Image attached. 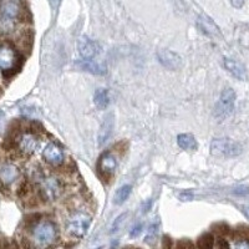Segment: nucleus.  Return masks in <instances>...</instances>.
<instances>
[{
    "label": "nucleus",
    "mask_w": 249,
    "mask_h": 249,
    "mask_svg": "<svg viewBox=\"0 0 249 249\" xmlns=\"http://www.w3.org/2000/svg\"><path fill=\"white\" fill-rule=\"evenodd\" d=\"M237 248H249L248 242H239V243H235Z\"/></svg>",
    "instance_id": "29"
},
{
    "label": "nucleus",
    "mask_w": 249,
    "mask_h": 249,
    "mask_svg": "<svg viewBox=\"0 0 249 249\" xmlns=\"http://www.w3.org/2000/svg\"><path fill=\"white\" fill-rule=\"evenodd\" d=\"M197 28L207 36L222 37V33L217 26V24L210 17H207V15H201L198 18V20H197Z\"/></svg>",
    "instance_id": "8"
},
{
    "label": "nucleus",
    "mask_w": 249,
    "mask_h": 249,
    "mask_svg": "<svg viewBox=\"0 0 249 249\" xmlns=\"http://www.w3.org/2000/svg\"><path fill=\"white\" fill-rule=\"evenodd\" d=\"M235 92L232 88H226L222 91L221 96L214 106V116L219 121H224L231 116L234 111Z\"/></svg>",
    "instance_id": "2"
},
{
    "label": "nucleus",
    "mask_w": 249,
    "mask_h": 249,
    "mask_svg": "<svg viewBox=\"0 0 249 249\" xmlns=\"http://www.w3.org/2000/svg\"><path fill=\"white\" fill-rule=\"evenodd\" d=\"M234 193H235V195H239V196L248 195V193H249V187H246V186L237 187V188H235V190H234Z\"/></svg>",
    "instance_id": "26"
},
{
    "label": "nucleus",
    "mask_w": 249,
    "mask_h": 249,
    "mask_svg": "<svg viewBox=\"0 0 249 249\" xmlns=\"http://www.w3.org/2000/svg\"><path fill=\"white\" fill-rule=\"evenodd\" d=\"M99 171L104 175H111L116 171L117 168V160L116 157L111 152L102 153L101 157L99 159V163H97Z\"/></svg>",
    "instance_id": "12"
},
{
    "label": "nucleus",
    "mask_w": 249,
    "mask_h": 249,
    "mask_svg": "<svg viewBox=\"0 0 249 249\" xmlns=\"http://www.w3.org/2000/svg\"><path fill=\"white\" fill-rule=\"evenodd\" d=\"M141 231H142V226L141 224H136V226L133 227L132 228V231H131V237H137V235L140 234V233H141Z\"/></svg>",
    "instance_id": "27"
},
{
    "label": "nucleus",
    "mask_w": 249,
    "mask_h": 249,
    "mask_svg": "<svg viewBox=\"0 0 249 249\" xmlns=\"http://www.w3.org/2000/svg\"><path fill=\"white\" fill-rule=\"evenodd\" d=\"M76 65L81 70L88 71V72H91V74L95 75H105L107 72V68L105 66V64H102V62L92 59H84L81 61L76 62Z\"/></svg>",
    "instance_id": "13"
},
{
    "label": "nucleus",
    "mask_w": 249,
    "mask_h": 249,
    "mask_svg": "<svg viewBox=\"0 0 249 249\" xmlns=\"http://www.w3.org/2000/svg\"><path fill=\"white\" fill-rule=\"evenodd\" d=\"M244 0H232V4L233 6H235V8H241L242 5H243Z\"/></svg>",
    "instance_id": "28"
},
{
    "label": "nucleus",
    "mask_w": 249,
    "mask_h": 249,
    "mask_svg": "<svg viewBox=\"0 0 249 249\" xmlns=\"http://www.w3.org/2000/svg\"><path fill=\"white\" fill-rule=\"evenodd\" d=\"M126 217H127V214H126V213H124V214L119 215V217H117L116 219L113 221L112 226H111V233H115L120 230V227H121V224L124 223V218Z\"/></svg>",
    "instance_id": "24"
},
{
    "label": "nucleus",
    "mask_w": 249,
    "mask_h": 249,
    "mask_svg": "<svg viewBox=\"0 0 249 249\" xmlns=\"http://www.w3.org/2000/svg\"><path fill=\"white\" fill-rule=\"evenodd\" d=\"M100 46L96 41L88 36H81L79 39V53L82 59H93L99 54Z\"/></svg>",
    "instance_id": "7"
},
{
    "label": "nucleus",
    "mask_w": 249,
    "mask_h": 249,
    "mask_svg": "<svg viewBox=\"0 0 249 249\" xmlns=\"http://www.w3.org/2000/svg\"><path fill=\"white\" fill-rule=\"evenodd\" d=\"M34 238L39 246H50L56 239V227L53 222H40L34 230Z\"/></svg>",
    "instance_id": "3"
},
{
    "label": "nucleus",
    "mask_w": 249,
    "mask_h": 249,
    "mask_svg": "<svg viewBox=\"0 0 249 249\" xmlns=\"http://www.w3.org/2000/svg\"><path fill=\"white\" fill-rule=\"evenodd\" d=\"M93 101L95 105L100 110H105L110 104V96H108V91L106 89H97L95 95H93Z\"/></svg>",
    "instance_id": "18"
},
{
    "label": "nucleus",
    "mask_w": 249,
    "mask_h": 249,
    "mask_svg": "<svg viewBox=\"0 0 249 249\" xmlns=\"http://www.w3.org/2000/svg\"><path fill=\"white\" fill-rule=\"evenodd\" d=\"M197 244H198L199 248H212L214 246V238L210 233H206V234L199 237Z\"/></svg>",
    "instance_id": "23"
},
{
    "label": "nucleus",
    "mask_w": 249,
    "mask_h": 249,
    "mask_svg": "<svg viewBox=\"0 0 249 249\" xmlns=\"http://www.w3.org/2000/svg\"><path fill=\"white\" fill-rule=\"evenodd\" d=\"M0 10H1V14L15 19L21 13V3L20 0H1Z\"/></svg>",
    "instance_id": "16"
},
{
    "label": "nucleus",
    "mask_w": 249,
    "mask_h": 249,
    "mask_svg": "<svg viewBox=\"0 0 249 249\" xmlns=\"http://www.w3.org/2000/svg\"><path fill=\"white\" fill-rule=\"evenodd\" d=\"M113 128H115V116H113L112 112H110L106 115V117L102 121L101 126H100L99 135H97L100 146H102V144L108 141V139H110L113 132Z\"/></svg>",
    "instance_id": "10"
},
{
    "label": "nucleus",
    "mask_w": 249,
    "mask_h": 249,
    "mask_svg": "<svg viewBox=\"0 0 249 249\" xmlns=\"http://www.w3.org/2000/svg\"><path fill=\"white\" fill-rule=\"evenodd\" d=\"M15 28L14 19L10 17H6L4 14H0V36H5L13 33Z\"/></svg>",
    "instance_id": "20"
},
{
    "label": "nucleus",
    "mask_w": 249,
    "mask_h": 249,
    "mask_svg": "<svg viewBox=\"0 0 249 249\" xmlns=\"http://www.w3.org/2000/svg\"><path fill=\"white\" fill-rule=\"evenodd\" d=\"M242 152H243L242 144L231 139H214L211 143V153L215 157L231 159L242 155Z\"/></svg>",
    "instance_id": "1"
},
{
    "label": "nucleus",
    "mask_w": 249,
    "mask_h": 249,
    "mask_svg": "<svg viewBox=\"0 0 249 249\" xmlns=\"http://www.w3.org/2000/svg\"><path fill=\"white\" fill-rule=\"evenodd\" d=\"M131 191H132V187L130 184H124V186L120 187L119 190L115 193V197H113V202L116 204H122L124 202H126V199L130 197Z\"/></svg>",
    "instance_id": "21"
},
{
    "label": "nucleus",
    "mask_w": 249,
    "mask_h": 249,
    "mask_svg": "<svg viewBox=\"0 0 249 249\" xmlns=\"http://www.w3.org/2000/svg\"><path fill=\"white\" fill-rule=\"evenodd\" d=\"M91 224V218L86 213H76L69 219L68 232L75 238H81L88 233Z\"/></svg>",
    "instance_id": "4"
},
{
    "label": "nucleus",
    "mask_w": 249,
    "mask_h": 249,
    "mask_svg": "<svg viewBox=\"0 0 249 249\" xmlns=\"http://www.w3.org/2000/svg\"><path fill=\"white\" fill-rule=\"evenodd\" d=\"M37 147V141L33 135L30 133H26V135H23L20 137L19 141V148L20 151L24 153V155H31L34 153L35 150Z\"/></svg>",
    "instance_id": "17"
},
{
    "label": "nucleus",
    "mask_w": 249,
    "mask_h": 249,
    "mask_svg": "<svg viewBox=\"0 0 249 249\" xmlns=\"http://www.w3.org/2000/svg\"><path fill=\"white\" fill-rule=\"evenodd\" d=\"M62 192V184L59 181V178L55 177H48L44 178L41 182V193H43L44 198L49 201H54L61 195Z\"/></svg>",
    "instance_id": "5"
},
{
    "label": "nucleus",
    "mask_w": 249,
    "mask_h": 249,
    "mask_svg": "<svg viewBox=\"0 0 249 249\" xmlns=\"http://www.w3.org/2000/svg\"><path fill=\"white\" fill-rule=\"evenodd\" d=\"M157 237H159V224L153 223L148 227L147 232H146V237H144V242L152 246L157 241Z\"/></svg>",
    "instance_id": "22"
},
{
    "label": "nucleus",
    "mask_w": 249,
    "mask_h": 249,
    "mask_svg": "<svg viewBox=\"0 0 249 249\" xmlns=\"http://www.w3.org/2000/svg\"><path fill=\"white\" fill-rule=\"evenodd\" d=\"M157 57H159V61L161 62L162 66H164L168 70L176 71L182 68V57L173 51L162 49L157 53Z\"/></svg>",
    "instance_id": "6"
},
{
    "label": "nucleus",
    "mask_w": 249,
    "mask_h": 249,
    "mask_svg": "<svg viewBox=\"0 0 249 249\" xmlns=\"http://www.w3.org/2000/svg\"><path fill=\"white\" fill-rule=\"evenodd\" d=\"M242 212H243V214L249 219V207L248 206L242 207Z\"/></svg>",
    "instance_id": "30"
},
{
    "label": "nucleus",
    "mask_w": 249,
    "mask_h": 249,
    "mask_svg": "<svg viewBox=\"0 0 249 249\" xmlns=\"http://www.w3.org/2000/svg\"><path fill=\"white\" fill-rule=\"evenodd\" d=\"M18 176H19V170L14 164L6 163L0 167V183L3 186L12 184L18 178Z\"/></svg>",
    "instance_id": "14"
},
{
    "label": "nucleus",
    "mask_w": 249,
    "mask_h": 249,
    "mask_svg": "<svg viewBox=\"0 0 249 249\" xmlns=\"http://www.w3.org/2000/svg\"><path fill=\"white\" fill-rule=\"evenodd\" d=\"M17 64V54L12 48L6 45L0 46V69L12 70Z\"/></svg>",
    "instance_id": "11"
},
{
    "label": "nucleus",
    "mask_w": 249,
    "mask_h": 249,
    "mask_svg": "<svg viewBox=\"0 0 249 249\" xmlns=\"http://www.w3.org/2000/svg\"><path fill=\"white\" fill-rule=\"evenodd\" d=\"M59 3H60V0H53V4H54L55 6L59 5Z\"/></svg>",
    "instance_id": "31"
},
{
    "label": "nucleus",
    "mask_w": 249,
    "mask_h": 249,
    "mask_svg": "<svg viewBox=\"0 0 249 249\" xmlns=\"http://www.w3.org/2000/svg\"><path fill=\"white\" fill-rule=\"evenodd\" d=\"M43 155L45 161L48 163L53 164V166H59L65 160L62 150L56 143H54V142H50V143L46 144V147L44 148Z\"/></svg>",
    "instance_id": "9"
},
{
    "label": "nucleus",
    "mask_w": 249,
    "mask_h": 249,
    "mask_svg": "<svg viewBox=\"0 0 249 249\" xmlns=\"http://www.w3.org/2000/svg\"><path fill=\"white\" fill-rule=\"evenodd\" d=\"M193 197H195V196H193L192 191H184V192H182L181 195H179V199H181V201H183V202L192 201Z\"/></svg>",
    "instance_id": "25"
},
{
    "label": "nucleus",
    "mask_w": 249,
    "mask_h": 249,
    "mask_svg": "<svg viewBox=\"0 0 249 249\" xmlns=\"http://www.w3.org/2000/svg\"><path fill=\"white\" fill-rule=\"evenodd\" d=\"M177 143H178V146L182 150H197V141H196L195 137L192 135H190V133H181L177 137Z\"/></svg>",
    "instance_id": "19"
},
{
    "label": "nucleus",
    "mask_w": 249,
    "mask_h": 249,
    "mask_svg": "<svg viewBox=\"0 0 249 249\" xmlns=\"http://www.w3.org/2000/svg\"><path fill=\"white\" fill-rule=\"evenodd\" d=\"M224 68H226L227 70H228V72H231L235 79L242 80V81L247 79L246 68L243 66V64H241V62L237 61V60L226 57V59H224Z\"/></svg>",
    "instance_id": "15"
}]
</instances>
